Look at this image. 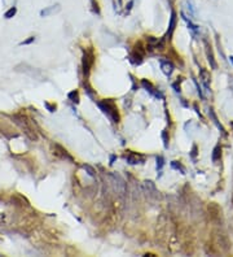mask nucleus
Listing matches in <instances>:
<instances>
[{"instance_id": "1", "label": "nucleus", "mask_w": 233, "mask_h": 257, "mask_svg": "<svg viewBox=\"0 0 233 257\" xmlns=\"http://www.w3.org/2000/svg\"><path fill=\"white\" fill-rule=\"evenodd\" d=\"M98 108L109 117V118L113 120V122H118L119 121V116H118V112H117V107L115 104L113 103L111 100H104L101 103H97Z\"/></svg>"}, {"instance_id": "3", "label": "nucleus", "mask_w": 233, "mask_h": 257, "mask_svg": "<svg viewBox=\"0 0 233 257\" xmlns=\"http://www.w3.org/2000/svg\"><path fill=\"white\" fill-rule=\"evenodd\" d=\"M141 86H143V87L145 88L146 91H149V92H150V93H153V95H155V96H157V98H163V96H162V93H161V92H157V91H154V90H155V88H154V86L152 85L149 81H146V79H143V81H141Z\"/></svg>"}, {"instance_id": "10", "label": "nucleus", "mask_w": 233, "mask_h": 257, "mask_svg": "<svg viewBox=\"0 0 233 257\" xmlns=\"http://www.w3.org/2000/svg\"><path fill=\"white\" fill-rule=\"evenodd\" d=\"M69 99H70L71 101H74V103H78V101H79V93H78V91H71L70 93H69Z\"/></svg>"}, {"instance_id": "18", "label": "nucleus", "mask_w": 233, "mask_h": 257, "mask_svg": "<svg viewBox=\"0 0 233 257\" xmlns=\"http://www.w3.org/2000/svg\"><path fill=\"white\" fill-rule=\"evenodd\" d=\"M34 41H35V38H34V36H30V38H29V39H26L25 42H22V43H21V45H26V44H30V43H33Z\"/></svg>"}, {"instance_id": "8", "label": "nucleus", "mask_w": 233, "mask_h": 257, "mask_svg": "<svg viewBox=\"0 0 233 257\" xmlns=\"http://www.w3.org/2000/svg\"><path fill=\"white\" fill-rule=\"evenodd\" d=\"M221 156V148L219 146H216L215 148H214V152H213V161L216 162L219 159H220Z\"/></svg>"}, {"instance_id": "21", "label": "nucleus", "mask_w": 233, "mask_h": 257, "mask_svg": "<svg viewBox=\"0 0 233 257\" xmlns=\"http://www.w3.org/2000/svg\"><path fill=\"white\" fill-rule=\"evenodd\" d=\"M232 127H233V122H232Z\"/></svg>"}, {"instance_id": "5", "label": "nucleus", "mask_w": 233, "mask_h": 257, "mask_svg": "<svg viewBox=\"0 0 233 257\" xmlns=\"http://www.w3.org/2000/svg\"><path fill=\"white\" fill-rule=\"evenodd\" d=\"M55 148L60 151V152H56V155H60L62 159H66V160H70V161H73V157H71L70 155L68 153V151H66V149H64L61 146H55Z\"/></svg>"}, {"instance_id": "14", "label": "nucleus", "mask_w": 233, "mask_h": 257, "mask_svg": "<svg viewBox=\"0 0 233 257\" xmlns=\"http://www.w3.org/2000/svg\"><path fill=\"white\" fill-rule=\"evenodd\" d=\"M83 169H84L85 171L88 173V175H91V177H95V170H93V168H91L90 165H83Z\"/></svg>"}, {"instance_id": "16", "label": "nucleus", "mask_w": 233, "mask_h": 257, "mask_svg": "<svg viewBox=\"0 0 233 257\" xmlns=\"http://www.w3.org/2000/svg\"><path fill=\"white\" fill-rule=\"evenodd\" d=\"M162 139H163V144H165V148L168 147V136H167V131L163 130L162 131Z\"/></svg>"}, {"instance_id": "2", "label": "nucleus", "mask_w": 233, "mask_h": 257, "mask_svg": "<svg viewBox=\"0 0 233 257\" xmlns=\"http://www.w3.org/2000/svg\"><path fill=\"white\" fill-rule=\"evenodd\" d=\"M92 65H93V52L91 49H88L85 51L84 56H83V70H84V74H88Z\"/></svg>"}, {"instance_id": "13", "label": "nucleus", "mask_w": 233, "mask_h": 257, "mask_svg": "<svg viewBox=\"0 0 233 257\" xmlns=\"http://www.w3.org/2000/svg\"><path fill=\"white\" fill-rule=\"evenodd\" d=\"M171 166H172L174 169H178V170L180 169V170H181V173H183V174L185 173V169H184V168L181 166V164H179L178 161H172V162H171Z\"/></svg>"}, {"instance_id": "12", "label": "nucleus", "mask_w": 233, "mask_h": 257, "mask_svg": "<svg viewBox=\"0 0 233 257\" xmlns=\"http://www.w3.org/2000/svg\"><path fill=\"white\" fill-rule=\"evenodd\" d=\"M207 56H208V61H210L211 66H213V68L215 69V68H216V64H215V61H214V56H213V52H211V49H208V47H207Z\"/></svg>"}, {"instance_id": "4", "label": "nucleus", "mask_w": 233, "mask_h": 257, "mask_svg": "<svg viewBox=\"0 0 233 257\" xmlns=\"http://www.w3.org/2000/svg\"><path fill=\"white\" fill-rule=\"evenodd\" d=\"M161 69H162V71L166 74V76H171V73L174 71V65L170 63V61L162 60L161 61Z\"/></svg>"}, {"instance_id": "15", "label": "nucleus", "mask_w": 233, "mask_h": 257, "mask_svg": "<svg viewBox=\"0 0 233 257\" xmlns=\"http://www.w3.org/2000/svg\"><path fill=\"white\" fill-rule=\"evenodd\" d=\"M163 165H165V160H163L162 156H158L157 157V169L161 170L163 168Z\"/></svg>"}, {"instance_id": "6", "label": "nucleus", "mask_w": 233, "mask_h": 257, "mask_svg": "<svg viewBox=\"0 0 233 257\" xmlns=\"http://www.w3.org/2000/svg\"><path fill=\"white\" fill-rule=\"evenodd\" d=\"M126 159H127L128 164L135 165V164H137V162H139V159H143V157L139 156V155H136V153H132V152H130V153L126 156Z\"/></svg>"}, {"instance_id": "9", "label": "nucleus", "mask_w": 233, "mask_h": 257, "mask_svg": "<svg viewBox=\"0 0 233 257\" xmlns=\"http://www.w3.org/2000/svg\"><path fill=\"white\" fill-rule=\"evenodd\" d=\"M201 78H202V82L205 83L206 86H208V81H210V74L207 73V71L205 70V69H202L201 70Z\"/></svg>"}, {"instance_id": "19", "label": "nucleus", "mask_w": 233, "mask_h": 257, "mask_svg": "<svg viewBox=\"0 0 233 257\" xmlns=\"http://www.w3.org/2000/svg\"><path fill=\"white\" fill-rule=\"evenodd\" d=\"M45 105H47V108L49 109V112H53V111H55V109H56V107H55V105L52 107V105H49V104H48V103H45Z\"/></svg>"}, {"instance_id": "7", "label": "nucleus", "mask_w": 233, "mask_h": 257, "mask_svg": "<svg viewBox=\"0 0 233 257\" xmlns=\"http://www.w3.org/2000/svg\"><path fill=\"white\" fill-rule=\"evenodd\" d=\"M175 25H176V13L172 12V13H171V21H170V26H168V33H167V35L172 34L174 29H175Z\"/></svg>"}, {"instance_id": "17", "label": "nucleus", "mask_w": 233, "mask_h": 257, "mask_svg": "<svg viewBox=\"0 0 233 257\" xmlns=\"http://www.w3.org/2000/svg\"><path fill=\"white\" fill-rule=\"evenodd\" d=\"M91 1H92V5H93V10H95L96 13H100V8H98L97 1H95V0H91Z\"/></svg>"}, {"instance_id": "20", "label": "nucleus", "mask_w": 233, "mask_h": 257, "mask_svg": "<svg viewBox=\"0 0 233 257\" xmlns=\"http://www.w3.org/2000/svg\"><path fill=\"white\" fill-rule=\"evenodd\" d=\"M231 61H232V63H233V57H231Z\"/></svg>"}, {"instance_id": "11", "label": "nucleus", "mask_w": 233, "mask_h": 257, "mask_svg": "<svg viewBox=\"0 0 233 257\" xmlns=\"http://www.w3.org/2000/svg\"><path fill=\"white\" fill-rule=\"evenodd\" d=\"M16 12H17V9H16V7H13V8H10L9 10H7L5 12V14H4V17L5 18H12L13 16L16 14Z\"/></svg>"}]
</instances>
